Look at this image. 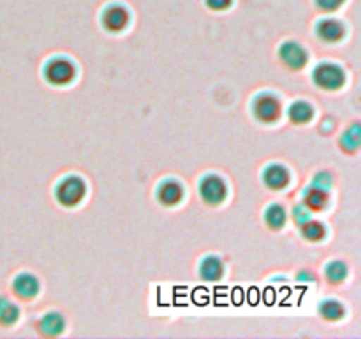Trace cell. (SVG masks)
I'll return each mask as SVG.
<instances>
[{"instance_id": "ba28073f", "label": "cell", "mask_w": 361, "mask_h": 339, "mask_svg": "<svg viewBox=\"0 0 361 339\" xmlns=\"http://www.w3.org/2000/svg\"><path fill=\"white\" fill-rule=\"evenodd\" d=\"M317 35L326 42H337L344 37V25L334 18H324L316 27Z\"/></svg>"}, {"instance_id": "e0dca14e", "label": "cell", "mask_w": 361, "mask_h": 339, "mask_svg": "<svg viewBox=\"0 0 361 339\" xmlns=\"http://www.w3.org/2000/svg\"><path fill=\"white\" fill-rule=\"evenodd\" d=\"M319 313L321 316L326 318V320L330 321L341 320V318L344 316V306H342L341 302H337V300H324L319 306Z\"/></svg>"}, {"instance_id": "2e32d148", "label": "cell", "mask_w": 361, "mask_h": 339, "mask_svg": "<svg viewBox=\"0 0 361 339\" xmlns=\"http://www.w3.org/2000/svg\"><path fill=\"white\" fill-rule=\"evenodd\" d=\"M286 219L288 218H286V210L282 205L274 203L267 208V212H264V221H267V225L274 230L282 228V226L286 225Z\"/></svg>"}, {"instance_id": "7a4b0ae2", "label": "cell", "mask_w": 361, "mask_h": 339, "mask_svg": "<svg viewBox=\"0 0 361 339\" xmlns=\"http://www.w3.org/2000/svg\"><path fill=\"white\" fill-rule=\"evenodd\" d=\"M312 80L317 87L324 88V90H337V88L344 85L345 74L342 67L337 66V64L324 62L314 69Z\"/></svg>"}, {"instance_id": "8992f818", "label": "cell", "mask_w": 361, "mask_h": 339, "mask_svg": "<svg viewBox=\"0 0 361 339\" xmlns=\"http://www.w3.org/2000/svg\"><path fill=\"white\" fill-rule=\"evenodd\" d=\"M279 56H281L282 62H284L286 66L293 71L302 69V67L307 64L305 49H303L302 46L295 41L284 42V44L281 46V49H279Z\"/></svg>"}, {"instance_id": "5bb4252c", "label": "cell", "mask_w": 361, "mask_h": 339, "mask_svg": "<svg viewBox=\"0 0 361 339\" xmlns=\"http://www.w3.org/2000/svg\"><path fill=\"white\" fill-rule=\"evenodd\" d=\"M63 327H66V321L60 316L59 313H48L41 318L39 321V328L42 331V334L46 335H59L62 334Z\"/></svg>"}, {"instance_id": "ffe728a7", "label": "cell", "mask_w": 361, "mask_h": 339, "mask_svg": "<svg viewBox=\"0 0 361 339\" xmlns=\"http://www.w3.org/2000/svg\"><path fill=\"white\" fill-rule=\"evenodd\" d=\"M341 145L344 150L355 152L356 148L360 147V127L358 126L349 127V129L344 133V136L341 138Z\"/></svg>"}, {"instance_id": "4fadbf2b", "label": "cell", "mask_w": 361, "mask_h": 339, "mask_svg": "<svg viewBox=\"0 0 361 339\" xmlns=\"http://www.w3.org/2000/svg\"><path fill=\"white\" fill-rule=\"evenodd\" d=\"M222 261L215 256H207L200 265L201 279L204 281H217L222 275Z\"/></svg>"}, {"instance_id": "277c9868", "label": "cell", "mask_w": 361, "mask_h": 339, "mask_svg": "<svg viewBox=\"0 0 361 339\" xmlns=\"http://www.w3.org/2000/svg\"><path fill=\"white\" fill-rule=\"evenodd\" d=\"M282 106L275 95L271 94H259L252 102V113L259 122L271 124L281 117Z\"/></svg>"}, {"instance_id": "d6986e66", "label": "cell", "mask_w": 361, "mask_h": 339, "mask_svg": "<svg viewBox=\"0 0 361 339\" xmlns=\"http://www.w3.org/2000/svg\"><path fill=\"white\" fill-rule=\"evenodd\" d=\"M324 275H326V279L331 285H338V282L344 281L345 275H348V267H345L342 261H331V263L326 265Z\"/></svg>"}, {"instance_id": "52a82bcc", "label": "cell", "mask_w": 361, "mask_h": 339, "mask_svg": "<svg viewBox=\"0 0 361 339\" xmlns=\"http://www.w3.org/2000/svg\"><path fill=\"white\" fill-rule=\"evenodd\" d=\"M127 23H129V13L120 4H111L102 13V25L106 30L120 32L127 27Z\"/></svg>"}, {"instance_id": "ac0fdd59", "label": "cell", "mask_w": 361, "mask_h": 339, "mask_svg": "<svg viewBox=\"0 0 361 339\" xmlns=\"http://www.w3.org/2000/svg\"><path fill=\"white\" fill-rule=\"evenodd\" d=\"M300 226H302V235L305 237L307 240H310V242H317V240H321L324 235H326L324 226L321 225V222L312 221V219H309V221H305Z\"/></svg>"}, {"instance_id": "6da1fadb", "label": "cell", "mask_w": 361, "mask_h": 339, "mask_svg": "<svg viewBox=\"0 0 361 339\" xmlns=\"http://www.w3.org/2000/svg\"><path fill=\"white\" fill-rule=\"evenodd\" d=\"M87 194V186L83 179L76 175H69L60 180L55 187V198L63 207H76Z\"/></svg>"}, {"instance_id": "8fae6325", "label": "cell", "mask_w": 361, "mask_h": 339, "mask_svg": "<svg viewBox=\"0 0 361 339\" xmlns=\"http://www.w3.org/2000/svg\"><path fill=\"white\" fill-rule=\"evenodd\" d=\"M13 290L20 299H32L39 292V281L32 274H20L14 278Z\"/></svg>"}, {"instance_id": "5b68a950", "label": "cell", "mask_w": 361, "mask_h": 339, "mask_svg": "<svg viewBox=\"0 0 361 339\" xmlns=\"http://www.w3.org/2000/svg\"><path fill=\"white\" fill-rule=\"evenodd\" d=\"M200 194L207 203L217 205L224 201L226 194H228V187H226L224 180L219 175H207L201 179Z\"/></svg>"}, {"instance_id": "7c38bea8", "label": "cell", "mask_w": 361, "mask_h": 339, "mask_svg": "<svg viewBox=\"0 0 361 339\" xmlns=\"http://www.w3.org/2000/svg\"><path fill=\"white\" fill-rule=\"evenodd\" d=\"M328 203V191L309 186L303 193V205L309 210H323Z\"/></svg>"}, {"instance_id": "603a6c76", "label": "cell", "mask_w": 361, "mask_h": 339, "mask_svg": "<svg viewBox=\"0 0 361 339\" xmlns=\"http://www.w3.org/2000/svg\"><path fill=\"white\" fill-rule=\"evenodd\" d=\"M344 2L345 0H316V6L317 9L324 11V13H334V11H337Z\"/></svg>"}, {"instance_id": "484cf974", "label": "cell", "mask_w": 361, "mask_h": 339, "mask_svg": "<svg viewBox=\"0 0 361 339\" xmlns=\"http://www.w3.org/2000/svg\"><path fill=\"white\" fill-rule=\"evenodd\" d=\"M6 304H7V300L4 299V297H0V311L4 309V306H6Z\"/></svg>"}, {"instance_id": "7402d4cb", "label": "cell", "mask_w": 361, "mask_h": 339, "mask_svg": "<svg viewBox=\"0 0 361 339\" xmlns=\"http://www.w3.org/2000/svg\"><path fill=\"white\" fill-rule=\"evenodd\" d=\"M331 184H334V177H331V173L319 172V173H316V177H314V180H312V184H310V186L328 191L331 187Z\"/></svg>"}, {"instance_id": "cb8c5ba5", "label": "cell", "mask_w": 361, "mask_h": 339, "mask_svg": "<svg viewBox=\"0 0 361 339\" xmlns=\"http://www.w3.org/2000/svg\"><path fill=\"white\" fill-rule=\"evenodd\" d=\"M293 218H295V221L298 222V225H303V222L310 219L309 208H307L305 205H298V207H295V210H293Z\"/></svg>"}, {"instance_id": "9a60e30c", "label": "cell", "mask_w": 361, "mask_h": 339, "mask_svg": "<svg viewBox=\"0 0 361 339\" xmlns=\"http://www.w3.org/2000/svg\"><path fill=\"white\" fill-rule=\"evenodd\" d=\"M288 115H289V120H291V122L307 124V122H310V119L314 117V109L309 102L296 101L289 106Z\"/></svg>"}, {"instance_id": "3957f363", "label": "cell", "mask_w": 361, "mask_h": 339, "mask_svg": "<svg viewBox=\"0 0 361 339\" xmlns=\"http://www.w3.org/2000/svg\"><path fill=\"white\" fill-rule=\"evenodd\" d=\"M74 74H76V69H74L73 62H69L67 59H62V56L48 60L44 66V78L51 85L71 83L74 80Z\"/></svg>"}, {"instance_id": "30bf717a", "label": "cell", "mask_w": 361, "mask_h": 339, "mask_svg": "<svg viewBox=\"0 0 361 339\" xmlns=\"http://www.w3.org/2000/svg\"><path fill=\"white\" fill-rule=\"evenodd\" d=\"M182 186H180L176 180H166V182H162L157 189L159 201H161L162 205H166V207H173V205L178 203V201L182 200Z\"/></svg>"}, {"instance_id": "44dd1931", "label": "cell", "mask_w": 361, "mask_h": 339, "mask_svg": "<svg viewBox=\"0 0 361 339\" xmlns=\"http://www.w3.org/2000/svg\"><path fill=\"white\" fill-rule=\"evenodd\" d=\"M18 316H20V313H18V307L13 306L11 302H7L6 306H4V309L0 311V323L13 325L18 321Z\"/></svg>"}, {"instance_id": "d4e9b609", "label": "cell", "mask_w": 361, "mask_h": 339, "mask_svg": "<svg viewBox=\"0 0 361 339\" xmlns=\"http://www.w3.org/2000/svg\"><path fill=\"white\" fill-rule=\"evenodd\" d=\"M233 0H207V6L212 11H226L228 7H231Z\"/></svg>"}, {"instance_id": "9c48e42d", "label": "cell", "mask_w": 361, "mask_h": 339, "mask_svg": "<svg viewBox=\"0 0 361 339\" xmlns=\"http://www.w3.org/2000/svg\"><path fill=\"white\" fill-rule=\"evenodd\" d=\"M263 182L270 189H282L289 182V172L282 165H268L263 172Z\"/></svg>"}]
</instances>
